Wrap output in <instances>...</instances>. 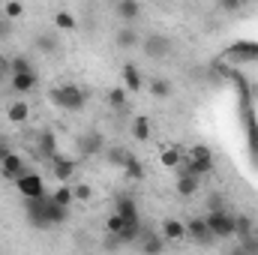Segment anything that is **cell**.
<instances>
[{"label":"cell","mask_w":258,"mask_h":255,"mask_svg":"<svg viewBox=\"0 0 258 255\" xmlns=\"http://www.w3.org/2000/svg\"><path fill=\"white\" fill-rule=\"evenodd\" d=\"M48 99H51L57 108H63V111H81V108L87 105V90H81V87H75V84H63V87H54V90L48 93Z\"/></svg>","instance_id":"7a4b0ae2"},{"label":"cell","mask_w":258,"mask_h":255,"mask_svg":"<svg viewBox=\"0 0 258 255\" xmlns=\"http://www.w3.org/2000/svg\"><path fill=\"white\" fill-rule=\"evenodd\" d=\"M114 12L120 15L123 24H132V21L141 15V3H138V0H120V3L114 6Z\"/></svg>","instance_id":"e0dca14e"},{"label":"cell","mask_w":258,"mask_h":255,"mask_svg":"<svg viewBox=\"0 0 258 255\" xmlns=\"http://www.w3.org/2000/svg\"><path fill=\"white\" fill-rule=\"evenodd\" d=\"M150 93L156 99H168L171 96V81L168 78H150Z\"/></svg>","instance_id":"4316f807"},{"label":"cell","mask_w":258,"mask_h":255,"mask_svg":"<svg viewBox=\"0 0 258 255\" xmlns=\"http://www.w3.org/2000/svg\"><path fill=\"white\" fill-rule=\"evenodd\" d=\"M216 210H225V195L222 192H210L207 195V213H216Z\"/></svg>","instance_id":"1f68e13d"},{"label":"cell","mask_w":258,"mask_h":255,"mask_svg":"<svg viewBox=\"0 0 258 255\" xmlns=\"http://www.w3.org/2000/svg\"><path fill=\"white\" fill-rule=\"evenodd\" d=\"M0 141H3V135H0Z\"/></svg>","instance_id":"b9f144b4"},{"label":"cell","mask_w":258,"mask_h":255,"mask_svg":"<svg viewBox=\"0 0 258 255\" xmlns=\"http://www.w3.org/2000/svg\"><path fill=\"white\" fill-rule=\"evenodd\" d=\"M114 213L126 222V225H141V213H138V204L132 195H117L114 201Z\"/></svg>","instance_id":"ba28073f"},{"label":"cell","mask_w":258,"mask_h":255,"mask_svg":"<svg viewBox=\"0 0 258 255\" xmlns=\"http://www.w3.org/2000/svg\"><path fill=\"white\" fill-rule=\"evenodd\" d=\"M171 48H174V42H171L168 36H162V33H147V36L141 39V51H144L150 60H165V57L171 54Z\"/></svg>","instance_id":"277c9868"},{"label":"cell","mask_w":258,"mask_h":255,"mask_svg":"<svg viewBox=\"0 0 258 255\" xmlns=\"http://www.w3.org/2000/svg\"><path fill=\"white\" fill-rule=\"evenodd\" d=\"M138 246H141L144 255H162L165 252V237L156 234V231H147V228L141 225V240H138Z\"/></svg>","instance_id":"8fae6325"},{"label":"cell","mask_w":258,"mask_h":255,"mask_svg":"<svg viewBox=\"0 0 258 255\" xmlns=\"http://www.w3.org/2000/svg\"><path fill=\"white\" fill-rule=\"evenodd\" d=\"M6 117H9L12 123H24V120L30 117V105H27L24 99H15V102L6 105Z\"/></svg>","instance_id":"d6986e66"},{"label":"cell","mask_w":258,"mask_h":255,"mask_svg":"<svg viewBox=\"0 0 258 255\" xmlns=\"http://www.w3.org/2000/svg\"><path fill=\"white\" fill-rule=\"evenodd\" d=\"M15 186H18V192L24 195V201H30V198H42V195H48L45 192V183H42V177L39 174H24L21 180H15Z\"/></svg>","instance_id":"9c48e42d"},{"label":"cell","mask_w":258,"mask_h":255,"mask_svg":"<svg viewBox=\"0 0 258 255\" xmlns=\"http://www.w3.org/2000/svg\"><path fill=\"white\" fill-rule=\"evenodd\" d=\"M36 84H39L36 72H21V75H12V78H9V87H12L15 93H33Z\"/></svg>","instance_id":"9a60e30c"},{"label":"cell","mask_w":258,"mask_h":255,"mask_svg":"<svg viewBox=\"0 0 258 255\" xmlns=\"http://www.w3.org/2000/svg\"><path fill=\"white\" fill-rule=\"evenodd\" d=\"M225 255H243V252H240V246H234V249H228Z\"/></svg>","instance_id":"ab89813d"},{"label":"cell","mask_w":258,"mask_h":255,"mask_svg":"<svg viewBox=\"0 0 258 255\" xmlns=\"http://www.w3.org/2000/svg\"><path fill=\"white\" fill-rule=\"evenodd\" d=\"M132 138H138V141H147L150 138V120L147 117H135L132 120Z\"/></svg>","instance_id":"f1b7e54d"},{"label":"cell","mask_w":258,"mask_h":255,"mask_svg":"<svg viewBox=\"0 0 258 255\" xmlns=\"http://www.w3.org/2000/svg\"><path fill=\"white\" fill-rule=\"evenodd\" d=\"M186 240H192L198 246H213V243H216V237L210 234L204 216H192V219L186 222Z\"/></svg>","instance_id":"8992f818"},{"label":"cell","mask_w":258,"mask_h":255,"mask_svg":"<svg viewBox=\"0 0 258 255\" xmlns=\"http://www.w3.org/2000/svg\"><path fill=\"white\" fill-rule=\"evenodd\" d=\"M72 195H75L78 201H90V198H93V189H90L87 183H78V186L72 189Z\"/></svg>","instance_id":"d590c367"},{"label":"cell","mask_w":258,"mask_h":255,"mask_svg":"<svg viewBox=\"0 0 258 255\" xmlns=\"http://www.w3.org/2000/svg\"><path fill=\"white\" fill-rule=\"evenodd\" d=\"M33 147H36V153L42 156V159H54L60 150H57V135H54V129H42V132H36L33 135Z\"/></svg>","instance_id":"52a82bcc"},{"label":"cell","mask_w":258,"mask_h":255,"mask_svg":"<svg viewBox=\"0 0 258 255\" xmlns=\"http://www.w3.org/2000/svg\"><path fill=\"white\" fill-rule=\"evenodd\" d=\"M126 156H129V150H126V147H120V144L105 147V162H111V165H117V168H123Z\"/></svg>","instance_id":"d4e9b609"},{"label":"cell","mask_w":258,"mask_h":255,"mask_svg":"<svg viewBox=\"0 0 258 255\" xmlns=\"http://www.w3.org/2000/svg\"><path fill=\"white\" fill-rule=\"evenodd\" d=\"M24 174H30V168H27V162H24L18 153H12L9 159L0 162V177H3V180H21Z\"/></svg>","instance_id":"30bf717a"},{"label":"cell","mask_w":258,"mask_h":255,"mask_svg":"<svg viewBox=\"0 0 258 255\" xmlns=\"http://www.w3.org/2000/svg\"><path fill=\"white\" fill-rule=\"evenodd\" d=\"M108 105H111L117 114H129V93L123 90V87L108 90Z\"/></svg>","instance_id":"ffe728a7"},{"label":"cell","mask_w":258,"mask_h":255,"mask_svg":"<svg viewBox=\"0 0 258 255\" xmlns=\"http://www.w3.org/2000/svg\"><path fill=\"white\" fill-rule=\"evenodd\" d=\"M9 36H12V21L0 18V39H9Z\"/></svg>","instance_id":"8d00e7d4"},{"label":"cell","mask_w":258,"mask_h":255,"mask_svg":"<svg viewBox=\"0 0 258 255\" xmlns=\"http://www.w3.org/2000/svg\"><path fill=\"white\" fill-rule=\"evenodd\" d=\"M12 153H15V150H12V144H9V141H0V162H3V159H9Z\"/></svg>","instance_id":"f35d334b"},{"label":"cell","mask_w":258,"mask_h":255,"mask_svg":"<svg viewBox=\"0 0 258 255\" xmlns=\"http://www.w3.org/2000/svg\"><path fill=\"white\" fill-rule=\"evenodd\" d=\"M252 228H255L252 216H246V213H234V237H237V240H240V237H249Z\"/></svg>","instance_id":"603a6c76"},{"label":"cell","mask_w":258,"mask_h":255,"mask_svg":"<svg viewBox=\"0 0 258 255\" xmlns=\"http://www.w3.org/2000/svg\"><path fill=\"white\" fill-rule=\"evenodd\" d=\"M33 48H36L39 54H57V51H60V36H57V30L39 33V36L33 39Z\"/></svg>","instance_id":"7c38bea8"},{"label":"cell","mask_w":258,"mask_h":255,"mask_svg":"<svg viewBox=\"0 0 258 255\" xmlns=\"http://www.w3.org/2000/svg\"><path fill=\"white\" fill-rule=\"evenodd\" d=\"M219 9H222V12H237V9H240V3H237V0H222V3H219Z\"/></svg>","instance_id":"74e56055"},{"label":"cell","mask_w":258,"mask_h":255,"mask_svg":"<svg viewBox=\"0 0 258 255\" xmlns=\"http://www.w3.org/2000/svg\"><path fill=\"white\" fill-rule=\"evenodd\" d=\"M21 72H33V63H30L24 54H12V57H9V78H12V75H21Z\"/></svg>","instance_id":"484cf974"},{"label":"cell","mask_w":258,"mask_h":255,"mask_svg":"<svg viewBox=\"0 0 258 255\" xmlns=\"http://www.w3.org/2000/svg\"><path fill=\"white\" fill-rule=\"evenodd\" d=\"M204 222H207V228H210V234L216 240H231L234 237V213L216 210V213H207Z\"/></svg>","instance_id":"3957f363"},{"label":"cell","mask_w":258,"mask_h":255,"mask_svg":"<svg viewBox=\"0 0 258 255\" xmlns=\"http://www.w3.org/2000/svg\"><path fill=\"white\" fill-rule=\"evenodd\" d=\"M162 237H165V243H180V240H186V225L180 219H165L162 222Z\"/></svg>","instance_id":"2e32d148"},{"label":"cell","mask_w":258,"mask_h":255,"mask_svg":"<svg viewBox=\"0 0 258 255\" xmlns=\"http://www.w3.org/2000/svg\"><path fill=\"white\" fill-rule=\"evenodd\" d=\"M123 84H126L129 93H138V90H141V84H144V81H141V69H138L135 63L123 66Z\"/></svg>","instance_id":"44dd1931"},{"label":"cell","mask_w":258,"mask_h":255,"mask_svg":"<svg viewBox=\"0 0 258 255\" xmlns=\"http://www.w3.org/2000/svg\"><path fill=\"white\" fill-rule=\"evenodd\" d=\"M174 189L180 192L183 198H192L195 192L201 189V180H198V177H189V174H177V183H174Z\"/></svg>","instance_id":"7402d4cb"},{"label":"cell","mask_w":258,"mask_h":255,"mask_svg":"<svg viewBox=\"0 0 258 255\" xmlns=\"http://www.w3.org/2000/svg\"><path fill=\"white\" fill-rule=\"evenodd\" d=\"M24 213H27V222L33 228H54V225H63L66 219H69V210L60 207L51 195L24 201Z\"/></svg>","instance_id":"6da1fadb"},{"label":"cell","mask_w":258,"mask_h":255,"mask_svg":"<svg viewBox=\"0 0 258 255\" xmlns=\"http://www.w3.org/2000/svg\"><path fill=\"white\" fill-rule=\"evenodd\" d=\"M183 162V153H180V147L177 144H171L168 150H162V165H168V168H177Z\"/></svg>","instance_id":"83f0119b"},{"label":"cell","mask_w":258,"mask_h":255,"mask_svg":"<svg viewBox=\"0 0 258 255\" xmlns=\"http://www.w3.org/2000/svg\"><path fill=\"white\" fill-rule=\"evenodd\" d=\"M237 246H240V252H243V255H258V237H255V234L240 237V240H237Z\"/></svg>","instance_id":"4dcf8cb0"},{"label":"cell","mask_w":258,"mask_h":255,"mask_svg":"<svg viewBox=\"0 0 258 255\" xmlns=\"http://www.w3.org/2000/svg\"><path fill=\"white\" fill-rule=\"evenodd\" d=\"M228 57H240V60H258V42H234L228 48Z\"/></svg>","instance_id":"ac0fdd59"},{"label":"cell","mask_w":258,"mask_h":255,"mask_svg":"<svg viewBox=\"0 0 258 255\" xmlns=\"http://www.w3.org/2000/svg\"><path fill=\"white\" fill-rule=\"evenodd\" d=\"M105 228H108V234L120 237V231H123V219H120L117 213H111V216H108V222H105Z\"/></svg>","instance_id":"e575fe53"},{"label":"cell","mask_w":258,"mask_h":255,"mask_svg":"<svg viewBox=\"0 0 258 255\" xmlns=\"http://www.w3.org/2000/svg\"><path fill=\"white\" fill-rule=\"evenodd\" d=\"M6 78H9V75H6V72H3V69H0V84H3V81H6Z\"/></svg>","instance_id":"60d3db41"},{"label":"cell","mask_w":258,"mask_h":255,"mask_svg":"<svg viewBox=\"0 0 258 255\" xmlns=\"http://www.w3.org/2000/svg\"><path fill=\"white\" fill-rule=\"evenodd\" d=\"M123 171H126L129 180H141L144 177V165H141V159L135 156V153H129L126 162H123Z\"/></svg>","instance_id":"cb8c5ba5"},{"label":"cell","mask_w":258,"mask_h":255,"mask_svg":"<svg viewBox=\"0 0 258 255\" xmlns=\"http://www.w3.org/2000/svg\"><path fill=\"white\" fill-rule=\"evenodd\" d=\"M54 24H57V30H75V27H78L75 15H72V12H66V9L54 12Z\"/></svg>","instance_id":"f546056e"},{"label":"cell","mask_w":258,"mask_h":255,"mask_svg":"<svg viewBox=\"0 0 258 255\" xmlns=\"http://www.w3.org/2000/svg\"><path fill=\"white\" fill-rule=\"evenodd\" d=\"M75 168H78V162L69 159V156H63V153H57V156L51 159V171H54L57 180H69V177L75 174Z\"/></svg>","instance_id":"4fadbf2b"},{"label":"cell","mask_w":258,"mask_h":255,"mask_svg":"<svg viewBox=\"0 0 258 255\" xmlns=\"http://www.w3.org/2000/svg\"><path fill=\"white\" fill-rule=\"evenodd\" d=\"M24 15V6L21 3H15V0H9L6 6H3V18H9V21H15V18H21Z\"/></svg>","instance_id":"836d02e7"},{"label":"cell","mask_w":258,"mask_h":255,"mask_svg":"<svg viewBox=\"0 0 258 255\" xmlns=\"http://www.w3.org/2000/svg\"><path fill=\"white\" fill-rule=\"evenodd\" d=\"M114 42H117V48H141V36H138V30L132 27V24H123L120 30H117V36H114Z\"/></svg>","instance_id":"5bb4252c"},{"label":"cell","mask_w":258,"mask_h":255,"mask_svg":"<svg viewBox=\"0 0 258 255\" xmlns=\"http://www.w3.org/2000/svg\"><path fill=\"white\" fill-rule=\"evenodd\" d=\"M51 198H54L60 207H66V210H69V204H72V198H75V195H72V189H69V186H57V192H54Z\"/></svg>","instance_id":"d6a6232c"},{"label":"cell","mask_w":258,"mask_h":255,"mask_svg":"<svg viewBox=\"0 0 258 255\" xmlns=\"http://www.w3.org/2000/svg\"><path fill=\"white\" fill-rule=\"evenodd\" d=\"M75 147H78L81 156H99V153H105L108 144H105V135L99 129H90V132H81L75 138Z\"/></svg>","instance_id":"5b68a950"}]
</instances>
